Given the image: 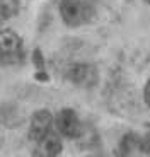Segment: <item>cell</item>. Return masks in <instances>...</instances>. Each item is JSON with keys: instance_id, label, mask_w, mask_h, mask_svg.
Returning a JSON list of instances; mask_svg holds the SVG:
<instances>
[{"instance_id": "5", "label": "cell", "mask_w": 150, "mask_h": 157, "mask_svg": "<svg viewBox=\"0 0 150 157\" xmlns=\"http://www.w3.org/2000/svg\"><path fill=\"white\" fill-rule=\"evenodd\" d=\"M36 145H38L36 152H38L39 157H56L63 149L60 133H55L53 130L48 135H44L39 142H36Z\"/></svg>"}, {"instance_id": "7", "label": "cell", "mask_w": 150, "mask_h": 157, "mask_svg": "<svg viewBox=\"0 0 150 157\" xmlns=\"http://www.w3.org/2000/svg\"><path fill=\"white\" fill-rule=\"evenodd\" d=\"M140 145V138L135 133H128L123 137L121 144H119V155L121 157H131L135 147Z\"/></svg>"}, {"instance_id": "11", "label": "cell", "mask_w": 150, "mask_h": 157, "mask_svg": "<svg viewBox=\"0 0 150 157\" xmlns=\"http://www.w3.org/2000/svg\"><path fill=\"white\" fill-rule=\"evenodd\" d=\"M143 98H145L147 106L150 108V78L147 80V84H145V89H143Z\"/></svg>"}, {"instance_id": "13", "label": "cell", "mask_w": 150, "mask_h": 157, "mask_svg": "<svg viewBox=\"0 0 150 157\" xmlns=\"http://www.w3.org/2000/svg\"><path fill=\"white\" fill-rule=\"evenodd\" d=\"M145 2H147V4H150V0H145Z\"/></svg>"}, {"instance_id": "9", "label": "cell", "mask_w": 150, "mask_h": 157, "mask_svg": "<svg viewBox=\"0 0 150 157\" xmlns=\"http://www.w3.org/2000/svg\"><path fill=\"white\" fill-rule=\"evenodd\" d=\"M32 62H34V65L39 68V70H43V67H44V58H43V53H41L39 48H36L34 53H32Z\"/></svg>"}, {"instance_id": "4", "label": "cell", "mask_w": 150, "mask_h": 157, "mask_svg": "<svg viewBox=\"0 0 150 157\" xmlns=\"http://www.w3.org/2000/svg\"><path fill=\"white\" fill-rule=\"evenodd\" d=\"M55 123V118L48 109L36 111L31 118V125H29V140L31 142H39L44 135L51 132V126Z\"/></svg>"}, {"instance_id": "12", "label": "cell", "mask_w": 150, "mask_h": 157, "mask_svg": "<svg viewBox=\"0 0 150 157\" xmlns=\"http://www.w3.org/2000/svg\"><path fill=\"white\" fill-rule=\"evenodd\" d=\"M36 78H38L39 82H46V80H48V75L44 74V72H38V74H36Z\"/></svg>"}, {"instance_id": "3", "label": "cell", "mask_w": 150, "mask_h": 157, "mask_svg": "<svg viewBox=\"0 0 150 157\" xmlns=\"http://www.w3.org/2000/svg\"><path fill=\"white\" fill-rule=\"evenodd\" d=\"M55 126L60 135L67 138H79L82 135V123L79 120V114L70 108L60 109L55 116Z\"/></svg>"}, {"instance_id": "2", "label": "cell", "mask_w": 150, "mask_h": 157, "mask_svg": "<svg viewBox=\"0 0 150 157\" xmlns=\"http://www.w3.org/2000/svg\"><path fill=\"white\" fill-rule=\"evenodd\" d=\"M22 60V39L12 29H0V63H17Z\"/></svg>"}, {"instance_id": "6", "label": "cell", "mask_w": 150, "mask_h": 157, "mask_svg": "<svg viewBox=\"0 0 150 157\" xmlns=\"http://www.w3.org/2000/svg\"><path fill=\"white\" fill-rule=\"evenodd\" d=\"M67 77L77 86H89L96 80V68L89 63H73L68 68Z\"/></svg>"}, {"instance_id": "10", "label": "cell", "mask_w": 150, "mask_h": 157, "mask_svg": "<svg viewBox=\"0 0 150 157\" xmlns=\"http://www.w3.org/2000/svg\"><path fill=\"white\" fill-rule=\"evenodd\" d=\"M138 149L142 150V152H145V154H148V155H150V133H147L143 138H140Z\"/></svg>"}, {"instance_id": "1", "label": "cell", "mask_w": 150, "mask_h": 157, "mask_svg": "<svg viewBox=\"0 0 150 157\" xmlns=\"http://www.w3.org/2000/svg\"><path fill=\"white\" fill-rule=\"evenodd\" d=\"M60 16L68 28H79L87 24L94 16V10L85 0H60Z\"/></svg>"}, {"instance_id": "8", "label": "cell", "mask_w": 150, "mask_h": 157, "mask_svg": "<svg viewBox=\"0 0 150 157\" xmlns=\"http://www.w3.org/2000/svg\"><path fill=\"white\" fill-rule=\"evenodd\" d=\"M19 0H0V21H9L17 16Z\"/></svg>"}]
</instances>
